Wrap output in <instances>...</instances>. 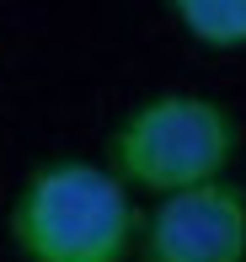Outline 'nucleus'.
<instances>
[{
    "label": "nucleus",
    "instance_id": "20e7f679",
    "mask_svg": "<svg viewBox=\"0 0 246 262\" xmlns=\"http://www.w3.org/2000/svg\"><path fill=\"white\" fill-rule=\"evenodd\" d=\"M171 16L204 49H246V0H171Z\"/></svg>",
    "mask_w": 246,
    "mask_h": 262
},
{
    "label": "nucleus",
    "instance_id": "7ed1b4c3",
    "mask_svg": "<svg viewBox=\"0 0 246 262\" xmlns=\"http://www.w3.org/2000/svg\"><path fill=\"white\" fill-rule=\"evenodd\" d=\"M139 262H246V187L209 182L155 198L139 220Z\"/></svg>",
    "mask_w": 246,
    "mask_h": 262
},
{
    "label": "nucleus",
    "instance_id": "f257e3e1",
    "mask_svg": "<svg viewBox=\"0 0 246 262\" xmlns=\"http://www.w3.org/2000/svg\"><path fill=\"white\" fill-rule=\"evenodd\" d=\"M6 230L21 262H128L139 209L102 161L59 156L21 177Z\"/></svg>",
    "mask_w": 246,
    "mask_h": 262
},
{
    "label": "nucleus",
    "instance_id": "f03ea898",
    "mask_svg": "<svg viewBox=\"0 0 246 262\" xmlns=\"http://www.w3.org/2000/svg\"><path fill=\"white\" fill-rule=\"evenodd\" d=\"M241 150V123L204 91H161L128 107L107 139V171L128 193H193L225 182Z\"/></svg>",
    "mask_w": 246,
    "mask_h": 262
}]
</instances>
